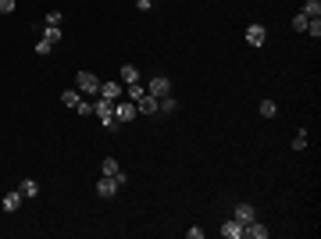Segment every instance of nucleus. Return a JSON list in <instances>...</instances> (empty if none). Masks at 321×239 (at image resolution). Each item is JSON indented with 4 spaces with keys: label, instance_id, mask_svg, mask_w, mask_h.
Returning <instances> with one entry per match:
<instances>
[{
    "label": "nucleus",
    "instance_id": "10",
    "mask_svg": "<svg viewBox=\"0 0 321 239\" xmlns=\"http://www.w3.org/2000/svg\"><path fill=\"white\" fill-rule=\"evenodd\" d=\"M136 107H139V114H157V96L143 93V96L136 100Z\"/></svg>",
    "mask_w": 321,
    "mask_h": 239
},
{
    "label": "nucleus",
    "instance_id": "1",
    "mask_svg": "<svg viewBox=\"0 0 321 239\" xmlns=\"http://www.w3.org/2000/svg\"><path fill=\"white\" fill-rule=\"evenodd\" d=\"M75 89H79L82 96H89V100H93V96L100 93V79H96L93 72H86V68H82L79 75H75Z\"/></svg>",
    "mask_w": 321,
    "mask_h": 239
},
{
    "label": "nucleus",
    "instance_id": "22",
    "mask_svg": "<svg viewBox=\"0 0 321 239\" xmlns=\"http://www.w3.org/2000/svg\"><path fill=\"white\" fill-rule=\"evenodd\" d=\"M100 171H104V175H114V171H118V161H114V157H104V168H100Z\"/></svg>",
    "mask_w": 321,
    "mask_h": 239
},
{
    "label": "nucleus",
    "instance_id": "18",
    "mask_svg": "<svg viewBox=\"0 0 321 239\" xmlns=\"http://www.w3.org/2000/svg\"><path fill=\"white\" fill-rule=\"evenodd\" d=\"M300 14H307V18H321V0H307Z\"/></svg>",
    "mask_w": 321,
    "mask_h": 239
},
{
    "label": "nucleus",
    "instance_id": "8",
    "mask_svg": "<svg viewBox=\"0 0 321 239\" xmlns=\"http://www.w3.org/2000/svg\"><path fill=\"white\" fill-rule=\"evenodd\" d=\"M96 193H100V196H104V200H111V196H114V193H118V182H114V178H111V175H104V178H100V182H96Z\"/></svg>",
    "mask_w": 321,
    "mask_h": 239
},
{
    "label": "nucleus",
    "instance_id": "11",
    "mask_svg": "<svg viewBox=\"0 0 321 239\" xmlns=\"http://www.w3.org/2000/svg\"><path fill=\"white\" fill-rule=\"evenodd\" d=\"M222 236H225V239H243V222L229 218V222L222 225Z\"/></svg>",
    "mask_w": 321,
    "mask_h": 239
},
{
    "label": "nucleus",
    "instance_id": "2",
    "mask_svg": "<svg viewBox=\"0 0 321 239\" xmlns=\"http://www.w3.org/2000/svg\"><path fill=\"white\" fill-rule=\"evenodd\" d=\"M132 118H139V107H136L132 100H114V122L129 125Z\"/></svg>",
    "mask_w": 321,
    "mask_h": 239
},
{
    "label": "nucleus",
    "instance_id": "17",
    "mask_svg": "<svg viewBox=\"0 0 321 239\" xmlns=\"http://www.w3.org/2000/svg\"><path fill=\"white\" fill-rule=\"evenodd\" d=\"M79 100H82L79 89H65V93H61V104H65V107H75Z\"/></svg>",
    "mask_w": 321,
    "mask_h": 239
},
{
    "label": "nucleus",
    "instance_id": "19",
    "mask_svg": "<svg viewBox=\"0 0 321 239\" xmlns=\"http://www.w3.org/2000/svg\"><path fill=\"white\" fill-rule=\"evenodd\" d=\"M278 114V104L275 100H260V118H275Z\"/></svg>",
    "mask_w": 321,
    "mask_h": 239
},
{
    "label": "nucleus",
    "instance_id": "5",
    "mask_svg": "<svg viewBox=\"0 0 321 239\" xmlns=\"http://www.w3.org/2000/svg\"><path fill=\"white\" fill-rule=\"evenodd\" d=\"M93 114H96L100 122H107V118H114V100H104V96H93Z\"/></svg>",
    "mask_w": 321,
    "mask_h": 239
},
{
    "label": "nucleus",
    "instance_id": "14",
    "mask_svg": "<svg viewBox=\"0 0 321 239\" xmlns=\"http://www.w3.org/2000/svg\"><path fill=\"white\" fill-rule=\"evenodd\" d=\"M18 193H22L25 200H32V196L39 193V182H32V178H25V182H18Z\"/></svg>",
    "mask_w": 321,
    "mask_h": 239
},
{
    "label": "nucleus",
    "instance_id": "24",
    "mask_svg": "<svg viewBox=\"0 0 321 239\" xmlns=\"http://www.w3.org/2000/svg\"><path fill=\"white\" fill-rule=\"evenodd\" d=\"M307 22H311L307 14H293V29H300V32H304V29H307Z\"/></svg>",
    "mask_w": 321,
    "mask_h": 239
},
{
    "label": "nucleus",
    "instance_id": "13",
    "mask_svg": "<svg viewBox=\"0 0 321 239\" xmlns=\"http://www.w3.org/2000/svg\"><path fill=\"white\" fill-rule=\"evenodd\" d=\"M22 200H25V196H22L18 189H14V193H7V196H4V211H7V214H14V211L22 207Z\"/></svg>",
    "mask_w": 321,
    "mask_h": 239
},
{
    "label": "nucleus",
    "instance_id": "28",
    "mask_svg": "<svg viewBox=\"0 0 321 239\" xmlns=\"http://www.w3.org/2000/svg\"><path fill=\"white\" fill-rule=\"evenodd\" d=\"M150 4H154V0H136V7H139V11H150Z\"/></svg>",
    "mask_w": 321,
    "mask_h": 239
},
{
    "label": "nucleus",
    "instance_id": "16",
    "mask_svg": "<svg viewBox=\"0 0 321 239\" xmlns=\"http://www.w3.org/2000/svg\"><path fill=\"white\" fill-rule=\"evenodd\" d=\"M143 93H147V86H143V82H132V86H125V96H129L132 104H136V100H139Z\"/></svg>",
    "mask_w": 321,
    "mask_h": 239
},
{
    "label": "nucleus",
    "instance_id": "9",
    "mask_svg": "<svg viewBox=\"0 0 321 239\" xmlns=\"http://www.w3.org/2000/svg\"><path fill=\"white\" fill-rule=\"evenodd\" d=\"M243 236H246V239H268V229H264V225L253 218L250 225H243Z\"/></svg>",
    "mask_w": 321,
    "mask_h": 239
},
{
    "label": "nucleus",
    "instance_id": "15",
    "mask_svg": "<svg viewBox=\"0 0 321 239\" xmlns=\"http://www.w3.org/2000/svg\"><path fill=\"white\" fill-rule=\"evenodd\" d=\"M122 82H125V86L139 82V72H136V65H122Z\"/></svg>",
    "mask_w": 321,
    "mask_h": 239
},
{
    "label": "nucleus",
    "instance_id": "20",
    "mask_svg": "<svg viewBox=\"0 0 321 239\" xmlns=\"http://www.w3.org/2000/svg\"><path fill=\"white\" fill-rule=\"evenodd\" d=\"M304 32H307V36H311V39H318V36H321V18H311V22H307V29H304Z\"/></svg>",
    "mask_w": 321,
    "mask_h": 239
},
{
    "label": "nucleus",
    "instance_id": "25",
    "mask_svg": "<svg viewBox=\"0 0 321 239\" xmlns=\"http://www.w3.org/2000/svg\"><path fill=\"white\" fill-rule=\"evenodd\" d=\"M111 178H114V182H118V189H125V186H129V175H125V171H122V168H118V171H114V175H111Z\"/></svg>",
    "mask_w": 321,
    "mask_h": 239
},
{
    "label": "nucleus",
    "instance_id": "12",
    "mask_svg": "<svg viewBox=\"0 0 321 239\" xmlns=\"http://www.w3.org/2000/svg\"><path fill=\"white\" fill-rule=\"evenodd\" d=\"M175 111H178V100H175L171 93H168V96H161V100H157V114H175Z\"/></svg>",
    "mask_w": 321,
    "mask_h": 239
},
{
    "label": "nucleus",
    "instance_id": "3",
    "mask_svg": "<svg viewBox=\"0 0 321 239\" xmlns=\"http://www.w3.org/2000/svg\"><path fill=\"white\" fill-rule=\"evenodd\" d=\"M96 96H104V100H122L125 96V82H100V93Z\"/></svg>",
    "mask_w": 321,
    "mask_h": 239
},
{
    "label": "nucleus",
    "instance_id": "23",
    "mask_svg": "<svg viewBox=\"0 0 321 239\" xmlns=\"http://www.w3.org/2000/svg\"><path fill=\"white\" fill-rule=\"evenodd\" d=\"M61 22H65V18H61V11H50V14L43 18V25H61Z\"/></svg>",
    "mask_w": 321,
    "mask_h": 239
},
{
    "label": "nucleus",
    "instance_id": "7",
    "mask_svg": "<svg viewBox=\"0 0 321 239\" xmlns=\"http://www.w3.org/2000/svg\"><path fill=\"white\" fill-rule=\"evenodd\" d=\"M232 218H236V222H243V225H250V222L257 218V211H253V207H250V204L243 200V204H236V211H232Z\"/></svg>",
    "mask_w": 321,
    "mask_h": 239
},
{
    "label": "nucleus",
    "instance_id": "6",
    "mask_svg": "<svg viewBox=\"0 0 321 239\" xmlns=\"http://www.w3.org/2000/svg\"><path fill=\"white\" fill-rule=\"evenodd\" d=\"M147 93H150V96H157V100H161V96H168V93H171V82L164 79V75H154V79L147 82Z\"/></svg>",
    "mask_w": 321,
    "mask_h": 239
},
{
    "label": "nucleus",
    "instance_id": "21",
    "mask_svg": "<svg viewBox=\"0 0 321 239\" xmlns=\"http://www.w3.org/2000/svg\"><path fill=\"white\" fill-rule=\"evenodd\" d=\"M293 150H307V132H304V129L296 132V140H293Z\"/></svg>",
    "mask_w": 321,
    "mask_h": 239
},
{
    "label": "nucleus",
    "instance_id": "4",
    "mask_svg": "<svg viewBox=\"0 0 321 239\" xmlns=\"http://www.w3.org/2000/svg\"><path fill=\"white\" fill-rule=\"evenodd\" d=\"M246 43H250V47H264V43H268V29L257 25V22L246 25Z\"/></svg>",
    "mask_w": 321,
    "mask_h": 239
},
{
    "label": "nucleus",
    "instance_id": "27",
    "mask_svg": "<svg viewBox=\"0 0 321 239\" xmlns=\"http://www.w3.org/2000/svg\"><path fill=\"white\" fill-rule=\"evenodd\" d=\"M14 11V0H0V14H11Z\"/></svg>",
    "mask_w": 321,
    "mask_h": 239
},
{
    "label": "nucleus",
    "instance_id": "26",
    "mask_svg": "<svg viewBox=\"0 0 321 239\" xmlns=\"http://www.w3.org/2000/svg\"><path fill=\"white\" fill-rule=\"evenodd\" d=\"M54 50V43H47V39H36V54H50Z\"/></svg>",
    "mask_w": 321,
    "mask_h": 239
}]
</instances>
